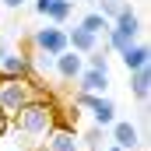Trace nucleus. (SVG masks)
Listing matches in <instances>:
<instances>
[{
    "instance_id": "nucleus-15",
    "label": "nucleus",
    "mask_w": 151,
    "mask_h": 151,
    "mask_svg": "<svg viewBox=\"0 0 151 151\" xmlns=\"http://www.w3.org/2000/svg\"><path fill=\"white\" fill-rule=\"evenodd\" d=\"M70 14H74V4H70V0H56V7H53V11H49L46 18H49L53 25H63V21H67Z\"/></svg>"
},
{
    "instance_id": "nucleus-17",
    "label": "nucleus",
    "mask_w": 151,
    "mask_h": 151,
    "mask_svg": "<svg viewBox=\"0 0 151 151\" xmlns=\"http://www.w3.org/2000/svg\"><path fill=\"white\" fill-rule=\"evenodd\" d=\"M7 130H11V116H4V113H0V137H4Z\"/></svg>"
},
{
    "instance_id": "nucleus-5",
    "label": "nucleus",
    "mask_w": 151,
    "mask_h": 151,
    "mask_svg": "<svg viewBox=\"0 0 151 151\" xmlns=\"http://www.w3.org/2000/svg\"><path fill=\"white\" fill-rule=\"evenodd\" d=\"M53 70L63 77V81H77V74L84 70V56H81V53H74V49H63V53L56 56Z\"/></svg>"
},
{
    "instance_id": "nucleus-1",
    "label": "nucleus",
    "mask_w": 151,
    "mask_h": 151,
    "mask_svg": "<svg viewBox=\"0 0 151 151\" xmlns=\"http://www.w3.org/2000/svg\"><path fill=\"white\" fill-rule=\"evenodd\" d=\"M14 119V137H21V141H39V137H46L53 127H56V106H53V99H35V102H28L25 109L18 116H11Z\"/></svg>"
},
{
    "instance_id": "nucleus-9",
    "label": "nucleus",
    "mask_w": 151,
    "mask_h": 151,
    "mask_svg": "<svg viewBox=\"0 0 151 151\" xmlns=\"http://www.w3.org/2000/svg\"><path fill=\"white\" fill-rule=\"evenodd\" d=\"M91 116H95V127H99V130L113 127V123H116V106H113V99L95 95V102H91Z\"/></svg>"
},
{
    "instance_id": "nucleus-4",
    "label": "nucleus",
    "mask_w": 151,
    "mask_h": 151,
    "mask_svg": "<svg viewBox=\"0 0 151 151\" xmlns=\"http://www.w3.org/2000/svg\"><path fill=\"white\" fill-rule=\"evenodd\" d=\"M46 151H81V137H77V130H74V127L56 123V127L46 134Z\"/></svg>"
},
{
    "instance_id": "nucleus-11",
    "label": "nucleus",
    "mask_w": 151,
    "mask_h": 151,
    "mask_svg": "<svg viewBox=\"0 0 151 151\" xmlns=\"http://www.w3.org/2000/svg\"><path fill=\"white\" fill-rule=\"evenodd\" d=\"M67 49H74L81 56H88L91 49H99V35H88L84 28H70L67 32Z\"/></svg>"
},
{
    "instance_id": "nucleus-12",
    "label": "nucleus",
    "mask_w": 151,
    "mask_h": 151,
    "mask_svg": "<svg viewBox=\"0 0 151 151\" xmlns=\"http://www.w3.org/2000/svg\"><path fill=\"white\" fill-rule=\"evenodd\" d=\"M130 91H134V99H141V102L151 95V70L148 67H141V70L130 74Z\"/></svg>"
},
{
    "instance_id": "nucleus-19",
    "label": "nucleus",
    "mask_w": 151,
    "mask_h": 151,
    "mask_svg": "<svg viewBox=\"0 0 151 151\" xmlns=\"http://www.w3.org/2000/svg\"><path fill=\"white\" fill-rule=\"evenodd\" d=\"M4 53H11V46H7V42H0V56H4Z\"/></svg>"
},
{
    "instance_id": "nucleus-8",
    "label": "nucleus",
    "mask_w": 151,
    "mask_h": 151,
    "mask_svg": "<svg viewBox=\"0 0 151 151\" xmlns=\"http://www.w3.org/2000/svg\"><path fill=\"white\" fill-rule=\"evenodd\" d=\"M109 130H113V144L123 148V151H134L137 144H141V130H137L134 123H127V119H116Z\"/></svg>"
},
{
    "instance_id": "nucleus-22",
    "label": "nucleus",
    "mask_w": 151,
    "mask_h": 151,
    "mask_svg": "<svg viewBox=\"0 0 151 151\" xmlns=\"http://www.w3.org/2000/svg\"><path fill=\"white\" fill-rule=\"evenodd\" d=\"M88 4H91V0H88Z\"/></svg>"
},
{
    "instance_id": "nucleus-16",
    "label": "nucleus",
    "mask_w": 151,
    "mask_h": 151,
    "mask_svg": "<svg viewBox=\"0 0 151 151\" xmlns=\"http://www.w3.org/2000/svg\"><path fill=\"white\" fill-rule=\"evenodd\" d=\"M53 7H56V0H35V14H42V18H46Z\"/></svg>"
},
{
    "instance_id": "nucleus-18",
    "label": "nucleus",
    "mask_w": 151,
    "mask_h": 151,
    "mask_svg": "<svg viewBox=\"0 0 151 151\" xmlns=\"http://www.w3.org/2000/svg\"><path fill=\"white\" fill-rule=\"evenodd\" d=\"M21 4H25V0H0V7H11V11H18Z\"/></svg>"
},
{
    "instance_id": "nucleus-23",
    "label": "nucleus",
    "mask_w": 151,
    "mask_h": 151,
    "mask_svg": "<svg viewBox=\"0 0 151 151\" xmlns=\"http://www.w3.org/2000/svg\"><path fill=\"white\" fill-rule=\"evenodd\" d=\"M0 11H4V7H0Z\"/></svg>"
},
{
    "instance_id": "nucleus-20",
    "label": "nucleus",
    "mask_w": 151,
    "mask_h": 151,
    "mask_svg": "<svg viewBox=\"0 0 151 151\" xmlns=\"http://www.w3.org/2000/svg\"><path fill=\"white\" fill-rule=\"evenodd\" d=\"M102 151H123V148H116V144H109V148H102Z\"/></svg>"
},
{
    "instance_id": "nucleus-7",
    "label": "nucleus",
    "mask_w": 151,
    "mask_h": 151,
    "mask_svg": "<svg viewBox=\"0 0 151 151\" xmlns=\"http://www.w3.org/2000/svg\"><path fill=\"white\" fill-rule=\"evenodd\" d=\"M109 88V70H81L77 74V91H84V95H102Z\"/></svg>"
},
{
    "instance_id": "nucleus-3",
    "label": "nucleus",
    "mask_w": 151,
    "mask_h": 151,
    "mask_svg": "<svg viewBox=\"0 0 151 151\" xmlns=\"http://www.w3.org/2000/svg\"><path fill=\"white\" fill-rule=\"evenodd\" d=\"M32 46H35L39 53H49V56H60V53L67 49V28H60V25H49V28H39L35 35H32Z\"/></svg>"
},
{
    "instance_id": "nucleus-6",
    "label": "nucleus",
    "mask_w": 151,
    "mask_h": 151,
    "mask_svg": "<svg viewBox=\"0 0 151 151\" xmlns=\"http://www.w3.org/2000/svg\"><path fill=\"white\" fill-rule=\"evenodd\" d=\"M0 74L4 77H32V60L25 53H4L0 56Z\"/></svg>"
},
{
    "instance_id": "nucleus-2",
    "label": "nucleus",
    "mask_w": 151,
    "mask_h": 151,
    "mask_svg": "<svg viewBox=\"0 0 151 151\" xmlns=\"http://www.w3.org/2000/svg\"><path fill=\"white\" fill-rule=\"evenodd\" d=\"M35 99H42V91L32 84V77H4L0 74V113L4 116H18Z\"/></svg>"
},
{
    "instance_id": "nucleus-21",
    "label": "nucleus",
    "mask_w": 151,
    "mask_h": 151,
    "mask_svg": "<svg viewBox=\"0 0 151 151\" xmlns=\"http://www.w3.org/2000/svg\"><path fill=\"white\" fill-rule=\"evenodd\" d=\"M35 151H46V148H35Z\"/></svg>"
},
{
    "instance_id": "nucleus-13",
    "label": "nucleus",
    "mask_w": 151,
    "mask_h": 151,
    "mask_svg": "<svg viewBox=\"0 0 151 151\" xmlns=\"http://www.w3.org/2000/svg\"><path fill=\"white\" fill-rule=\"evenodd\" d=\"M77 28H84L88 35H109V28H113V25H109L99 11H91V14H84V18H81V25H77Z\"/></svg>"
},
{
    "instance_id": "nucleus-14",
    "label": "nucleus",
    "mask_w": 151,
    "mask_h": 151,
    "mask_svg": "<svg viewBox=\"0 0 151 151\" xmlns=\"http://www.w3.org/2000/svg\"><path fill=\"white\" fill-rule=\"evenodd\" d=\"M99 4H102V7H99V14H102L109 25H113L116 18L123 14V7H127V0H99Z\"/></svg>"
},
{
    "instance_id": "nucleus-10",
    "label": "nucleus",
    "mask_w": 151,
    "mask_h": 151,
    "mask_svg": "<svg viewBox=\"0 0 151 151\" xmlns=\"http://www.w3.org/2000/svg\"><path fill=\"white\" fill-rule=\"evenodd\" d=\"M119 56H123V67H127L130 74H134V70H141V67H148V60H151V53H148V46H144V42L127 46Z\"/></svg>"
}]
</instances>
